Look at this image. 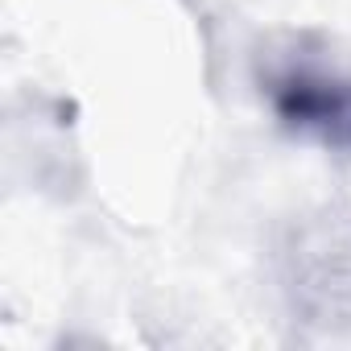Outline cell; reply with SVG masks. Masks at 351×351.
Returning <instances> with one entry per match:
<instances>
[{
	"label": "cell",
	"instance_id": "cell-2",
	"mask_svg": "<svg viewBox=\"0 0 351 351\" xmlns=\"http://www.w3.org/2000/svg\"><path fill=\"white\" fill-rule=\"evenodd\" d=\"M281 281L293 314L314 326H351V203L306 215L281 248Z\"/></svg>",
	"mask_w": 351,
	"mask_h": 351
},
{
	"label": "cell",
	"instance_id": "cell-1",
	"mask_svg": "<svg viewBox=\"0 0 351 351\" xmlns=\"http://www.w3.org/2000/svg\"><path fill=\"white\" fill-rule=\"evenodd\" d=\"M256 83L277 124L322 149H351V71L306 34L261 50Z\"/></svg>",
	"mask_w": 351,
	"mask_h": 351
}]
</instances>
